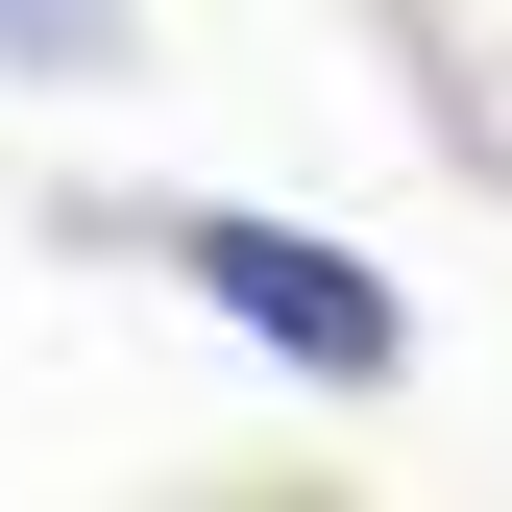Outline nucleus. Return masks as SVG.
I'll list each match as a JSON object with an SVG mask.
<instances>
[{
    "label": "nucleus",
    "mask_w": 512,
    "mask_h": 512,
    "mask_svg": "<svg viewBox=\"0 0 512 512\" xmlns=\"http://www.w3.org/2000/svg\"><path fill=\"white\" fill-rule=\"evenodd\" d=\"M147 244H171V293H196V317H244V342L293 366V391H391V366H415V293L366 269V244H317V220H244V196H171Z\"/></svg>",
    "instance_id": "f257e3e1"
},
{
    "label": "nucleus",
    "mask_w": 512,
    "mask_h": 512,
    "mask_svg": "<svg viewBox=\"0 0 512 512\" xmlns=\"http://www.w3.org/2000/svg\"><path fill=\"white\" fill-rule=\"evenodd\" d=\"M122 49H147V0H0V74H49V98H98Z\"/></svg>",
    "instance_id": "f03ea898"
}]
</instances>
